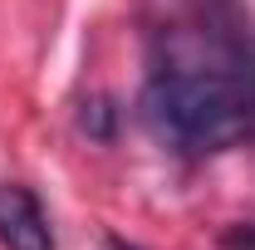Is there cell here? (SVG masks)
<instances>
[{
  "mask_svg": "<svg viewBox=\"0 0 255 250\" xmlns=\"http://www.w3.org/2000/svg\"><path fill=\"white\" fill-rule=\"evenodd\" d=\"M137 113L177 157H216L255 137V34L236 0H182L157 25Z\"/></svg>",
  "mask_w": 255,
  "mask_h": 250,
  "instance_id": "6da1fadb",
  "label": "cell"
},
{
  "mask_svg": "<svg viewBox=\"0 0 255 250\" xmlns=\"http://www.w3.org/2000/svg\"><path fill=\"white\" fill-rule=\"evenodd\" d=\"M0 250H54L49 211L25 182H0Z\"/></svg>",
  "mask_w": 255,
  "mask_h": 250,
  "instance_id": "7a4b0ae2",
  "label": "cell"
},
{
  "mask_svg": "<svg viewBox=\"0 0 255 250\" xmlns=\"http://www.w3.org/2000/svg\"><path fill=\"white\" fill-rule=\"evenodd\" d=\"M108 118H113V108H108V103L98 98V103H94V123H84V127H94L98 137H108Z\"/></svg>",
  "mask_w": 255,
  "mask_h": 250,
  "instance_id": "3957f363",
  "label": "cell"
},
{
  "mask_svg": "<svg viewBox=\"0 0 255 250\" xmlns=\"http://www.w3.org/2000/svg\"><path fill=\"white\" fill-rule=\"evenodd\" d=\"M108 250H137V246H128L123 236H113V241H108Z\"/></svg>",
  "mask_w": 255,
  "mask_h": 250,
  "instance_id": "277c9868",
  "label": "cell"
}]
</instances>
